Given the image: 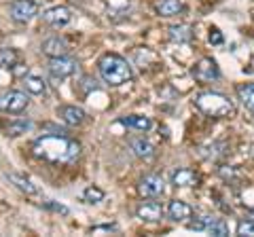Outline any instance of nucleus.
<instances>
[{"instance_id": "1", "label": "nucleus", "mask_w": 254, "mask_h": 237, "mask_svg": "<svg viewBox=\"0 0 254 237\" xmlns=\"http://www.w3.org/2000/svg\"><path fill=\"white\" fill-rule=\"evenodd\" d=\"M32 153H34L36 159L62 165V163H72L78 159V155H81V144L72 138L51 133V136L36 138L34 144H32Z\"/></svg>"}, {"instance_id": "2", "label": "nucleus", "mask_w": 254, "mask_h": 237, "mask_svg": "<svg viewBox=\"0 0 254 237\" xmlns=\"http://www.w3.org/2000/svg\"><path fill=\"white\" fill-rule=\"evenodd\" d=\"M100 76L104 78V83L110 87H121L131 81V66L127 64V59L117 53H104L98 61Z\"/></svg>"}, {"instance_id": "3", "label": "nucleus", "mask_w": 254, "mask_h": 237, "mask_svg": "<svg viewBox=\"0 0 254 237\" xmlns=\"http://www.w3.org/2000/svg\"><path fill=\"white\" fill-rule=\"evenodd\" d=\"M195 108L203 113L205 117H212V118H222V117H229L233 110L231 100L222 93L216 91H203L195 98Z\"/></svg>"}, {"instance_id": "4", "label": "nucleus", "mask_w": 254, "mask_h": 237, "mask_svg": "<svg viewBox=\"0 0 254 237\" xmlns=\"http://www.w3.org/2000/svg\"><path fill=\"white\" fill-rule=\"evenodd\" d=\"M30 100L26 91L9 89L4 93H0V113H9V115H19L28 108Z\"/></svg>"}, {"instance_id": "5", "label": "nucleus", "mask_w": 254, "mask_h": 237, "mask_svg": "<svg viewBox=\"0 0 254 237\" xmlns=\"http://www.w3.org/2000/svg\"><path fill=\"white\" fill-rule=\"evenodd\" d=\"M190 76L195 78L199 85L218 81L220 78V68L212 58H201L199 61H195L193 68H190Z\"/></svg>"}, {"instance_id": "6", "label": "nucleus", "mask_w": 254, "mask_h": 237, "mask_svg": "<svg viewBox=\"0 0 254 237\" xmlns=\"http://www.w3.org/2000/svg\"><path fill=\"white\" fill-rule=\"evenodd\" d=\"M9 13L15 23H28L38 15V4L34 0H13Z\"/></svg>"}, {"instance_id": "7", "label": "nucleus", "mask_w": 254, "mask_h": 237, "mask_svg": "<svg viewBox=\"0 0 254 237\" xmlns=\"http://www.w3.org/2000/svg\"><path fill=\"white\" fill-rule=\"evenodd\" d=\"M76 59L68 58V55H62V58H51L49 61V74L55 78V81H64V78L72 76L76 72Z\"/></svg>"}, {"instance_id": "8", "label": "nucleus", "mask_w": 254, "mask_h": 237, "mask_svg": "<svg viewBox=\"0 0 254 237\" xmlns=\"http://www.w3.org/2000/svg\"><path fill=\"white\" fill-rule=\"evenodd\" d=\"M138 191L142 197H148V199H155V197H161L165 193V180L159 176V174H148L140 180Z\"/></svg>"}, {"instance_id": "9", "label": "nucleus", "mask_w": 254, "mask_h": 237, "mask_svg": "<svg viewBox=\"0 0 254 237\" xmlns=\"http://www.w3.org/2000/svg\"><path fill=\"white\" fill-rule=\"evenodd\" d=\"M70 19H72V13H70L68 6H51L43 13V21L51 28H64L68 26Z\"/></svg>"}, {"instance_id": "10", "label": "nucleus", "mask_w": 254, "mask_h": 237, "mask_svg": "<svg viewBox=\"0 0 254 237\" xmlns=\"http://www.w3.org/2000/svg\"><path fill=\"white\" fill-rule=\"evenodd\" d=\"M58 117L62 118L66 125H70V127H76V125H83L85 123V110L83 108H78L74 104H64L58 108Z\"/></svg>"}, {"instance_id": "11", "label": "nucleus", "mask_w": 254, "mask_h": 237, "mask_svg": "<svg viewBox=\"0 0 254 237\" xmlns=\"http://www.w3.org/2000/svg\"><path fill=\"white\" fill-rule=\"evenodd\" d=\"M41 51H43V55H47V58H62V55H68L70 49H68V43L64 41V38L51 36V38H47V41H43Z\"/></svg>"}, {"instance_id": "12", "label": "nucleus", "mask_w": 254, "mask_h": 237, "mask_svg": "<svg viewBox=\"0 0 254 237\" xmlns=\"http://www.w3.org/2000/svg\"><path fill=\"white\" fill-rule=\"evenodd\" d=\"M136 216L140 220H144V223H159L163 218V208L157 201H144L136 210Z\"/></svg>"}, {"instance_id": "13", "label": "nucleus", "mask_w": 254, "mask_h": 237, "mask_svg": "<svg viewBox=\"0 0 254 237\" xmlns=\"http://www.w3.org/2000/svg\"><path fill=\"white\" fill-rule=\"evenodd\" d=\"M172 184L180 186V188H190V186L199 184V176L189 168H180V170H176L172 174Z\"/></svg>"}, {"instance_id": "14", "label": "nucleus", "mask_w": 254, "mask_h": 237, "mask_svg": "<svg viewBox=\"0 0 254 237\" xmlns=\"http://www.w3.org/2000/svg\"><path fill=\"white\" fill-rule=\"evenodd\" d=\"M129 148L133 151V155H136L138 159L148 161V159H153L155 157V146L150 144L146 138H131L129 140Z\"/></svg>"}, {"instance_id": "15", "label": "nucleus", "mask_w": 254, "mask_h": 237, "mask_svg": "<svg viewBox=\"0 0 254 237\" xmlns=\"http://www.w3.org/2000/svg\"><path fill=\"white\" fill-rule=\"evenodd\" d=\"M168 214L174 223H185L187 218L193 216V208L187 203V201H180V199H174L168 208Z\"/></svg>"}, {"instance_id": "16", "label": "nucleus", "mask_w": 254, "mask_h": 237, "mask_svg": "<svg viewBox=\"0 0 254 237\" xmlns=\"http://www.w3.org/2000/svg\"><path fill=\"white\" fill-rule=\"evenodd\" d=\"M155 9L161 17H174V15L185 11V2L182 0H159L155 4Z\"/></svg>"}, {"instance_id": "17", "label": "nucleus", "mask_w": 254, "mask_h": 237, "mask_svg": "<svg viewBox=\"0 0 254 237\" xmlns=\"http://www.w3.org/2000/svg\"><path fill=\"white\" fill-rule=\"evenodd\" d=\"M21 83H23V87H26V91L32 93V96H45V91H47L45 81L36 74H26Z\"/></svg>"}, {"instance_id": "18", "label": "nucleus", "mask_w": 254, "mask_h": 237, "mask_svg": "<svg viewBox=\"0 0 254 237\" xmlns=\"http://www.w3.org/2000/svg\"><path fill=\"white\" fill-rule=\"evenodd\" d=\"M121 123L127 125V127H131V129H138V131H148L150 127H153V121H150L148 117H144V115H129V117H123Z\"/></svg>"}, {"instance_id": "19", "label": "nucleus", "mask_w": 254, "mask_h": 237, "mask_svg": "<svg viewBox=\"0 0 254 237\" xmlns=\"http://www.w3.org/2000/svg\"><path fill=\"white\" fill-rule=\"evenodd\" d=\"M9 180L19 188L21 193H26V195H36L38 193L36 184H32V180H28L26 176H19V174H9Z\"/></svg>"}, {"instance_id": "20", "label": "nucleus", "mask_w": 254, "mask_h": 237, "mask_svg": "<svg viewBox=\"0 0 254 237\" xmlns=\"http://www.w3.org/2000/svg\"><path fill=\"white\" fill-rule=\"evenodd\" d=\"M237 96H240L244 108H248L250 113L254 115V83H248V85L237 87Z\"/></svg>"}, {"instance_id": "21", "label": "nucleus", "mask_w": 254, "mask_h": 237, "mask_svg": "<svg viewBox=\"0 0 254 237\" xmlns=\"http://www.w3.org/2000/svg\"><path fill=\"white\" fill-rule=\"evenodd\" d=\"M168 32L174 43H189L193 38V28L190 26H170Z\"/></svg>"}, {"instance_id": "22", "label": "nucleus", "mask_w": 254, "mask_h": 237, "mask_svg": "<svg viewBox=\"0 0 254 237\" xmlns=\"http://www.w3.org/2000/svg\"><path fill=\"white\" fill-rule=\"evenodd\" d=\"M205 233L214 235V237H227L229 235V225L222 218H212L208 229H205Z\"/></svg>"}, {"instance_id": "23", "label": "nucleus", "mask_w": 254, "mask_h": 237, "mask_svg": "<svg viewBox=\"0 0 254 237\" xmlns=\"http://www.w3.org/2000/svg\"><path fill=\"white\" fill-rule=\"evenodd\" d=\"M19 64V53L15 49H0V68H15Z\"/></svg>"}, {"instance_id": "24", "label": "nucleus", "mask_w": 254, "mask_h": 237, "mask_svg": "<svg viewBox=\"0 0 254 237\" xmlns=\"http://www.w3.org/2000/svg\"><path fill=\"white\" fill-rule=\"evenodd\" d=\"M83 197H85L87 203H100V201H104V191L98 186H87Z\"/></svg>"}, {"instance_id": "25", "label": "nucleus", "mask_w": 254, "mask_h": 237, "mask_svg": "<svg viewBox=\"0 0 254 237\" xmlns=\"http://www.w3.org/2000/svg\"><path fill=\"white\" fill-rule=\"evenodd\" d=\"M210 220H212V216H199L197 220H193V223H189L187 227L190 229V231H205L208 225H210Z\"/></svg>"}, {"instance_id": "26", "label": "nucleus", "mask_w": 254, "mask_h": 237, "mask_svg": "<svg viewBox=\"0 0 254 237\" xmlns=\"http://www.w3.org/2000/svg\"><path fill=\"white\" fill-rule=\"evenodd\" d=\"M237 235L242 237H254V220H242L240 225H237Z\"/></svg>"}, {"instance_id": "27", "label": "nucleus", "mask_w": 254, "mask_h": 237, "mask_svg": "<svg viewBox=\"0 0 254 237\" xmlns=\"http://www.w3.org/2000/svg\"><path fill=\"white\" fill-rule=\"evenodd\" d=\"M28 127H30L28 121H19L15 125H9V136H19V133H26Z\"/></svg>"}, {"instance_id": "28", "label": "nucleus", "mask_w": 254, "mask_h": 237, "mask_svg": "<svg viewBox=\"0 0 254 237\" xmlns=\"http://www.w3.org/2000/svg\"><path fill=\"white\" fill-rule=\"evenodd\" d=\"M45 208H49V210H53V212H60V214H64V216H68V214H70V210L66 208V205L55 203V201H45Z\"/></svg>"}, {"instance_id": "29", "label": "nucleus", "mask_w": 254, "mask_h": 237, "mask_svg": "<svg viewBox=\"0 0 254 237\" xmlns=\"http://www.w3.org/2000/svg\"><path fill=\"white\" fill-rule=\"evenodd\" d=\"M208 41L212 43V45H222V34H220V30L218 28H210V34H208Z\"/></svg>"}, {"instance_id": "30", "label": "nucleus", "mask_w": 254, "mask_h": 237, "mask_svg": "<svg viewBox=\"0 0 254 237\" xmlns=\"http://www.w3.org/2000/svg\"><path fill=\"white\" fill-rule=\"evenodd\" d=\"M250 214H252V216H254V210H252V212H250Z\"/></svg>"}]
</instances>
